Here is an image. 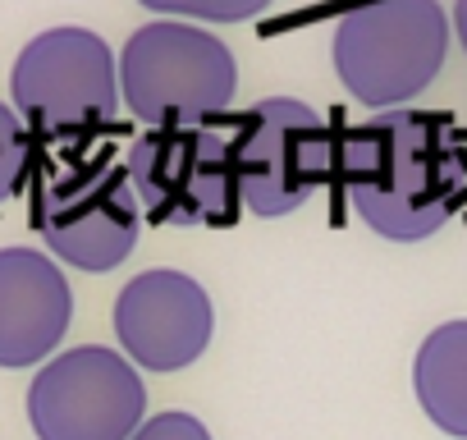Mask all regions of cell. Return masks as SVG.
<instances>
[{"label": "cell", "instance_id": "9a60e30c", "mask_svg": "<svg viewBox=\"0 0 467 440\" xmlns=\"http://www.w3.org/2000/svg\"><path fill=\"white\" fill-rule=\"evenodd\" d=\"M453 33H458V42L467 51V0H458V5H453Z\"/></svg>", "mask_w": 467, "mask_h": 440}, {"label": "cell", "instance_id": "8fae6325", "mask_svg": "<svg viewBox=\"0 0 467 440\" xmlns=\"http://www.w3.org/2000/svg\"><path fill=\"white\" fill-rule=\"evenodd\" d=\"M412 385L421 413L444 435L467 440V321H444L421 340Z\"/></svg>", "mask_w": 467, "mask_h": 440}, {"label": "cell", "instance_id": "6da1fadb", "mask_svg": "<svg viewBox=\"0 0 467 440\" xmlns=\"http://www.w3.org/2000/svg\"><path fill=\"white\" fill-rule=\"evenodd\" d=\"M339 179L367 230L431 239L467 202V133L435 110H376L339 142Z\"/></svg>", "mask_w": 467, "mask_h": 440}, {"label": "cell", "instance_id": "4fadbf2b", "mask_svg": "<svg viewBox=\"0 0 467 440\" xmlns=\"http://www.w3.org/2000/svg\"><path fill=\"white\" fill-rule=\"evenodd\" d=\"M138 5L174 19H206V24H244L271 10L275 0H138Z\"/></svg>", "mask_w": 467, "mask_h": 440}, {"label": "cell", "instance_id": "30bf717a", "mask_svg": "<svg viewBox=\"0 0 467 440\" xmlns=\"http://www.w3.org/2000/svg\"><path fill=\"white\" fill-rule=\"evenodd\" d=\"M74 321V294L56 257L37 248H0V367L47 362Z\"/></svg>", "mask_w": 467, "mask_h": 440}, {"label": "cell", "instance_id": "3957f363", "mask_svg": "<svg viewBox=\"0 0 467 440\" xmlns=\"http://www.w3.org/2000/svg\"><path fill=\"white\" fill-rule=\"evenodd\" d=\"M119 92L124 106L151 129L211 124L239 92V65L215 33L156 19L124 42Z\"/></svg>", "mask_w": 467, "mask_h": 440}, {"label": "cell", "instance_id": "ba28073f", "mask_svg": "<svg viewBox=\"0 0 467 440\" xmlns=\"http://www.w3.org/2000/svg\"><path fill=\"white\" fill-rule=\"evenodd\" d=\"M142 372L101 344L56 353L28 385L37 440H129L147 417Z\"/></svg>", "mask_w": 467, "mask_h": 440}, {"label": "cell", "instance_id": "5bb4252c", "mask_svg": "<svg viewBox=\"0 0 467 440\" xmlns=\"http://www.w3.org/2000/svg\"><path fill=\"white\" fill-rule=\"evenodd\" d=\"M129 440H211V431H206V422L192 417V413H156V417H147Z\"/></svg>", "mask_w": 467, "mask_h": 440}, {"label": "cell", "instance_id": "7a4b0ae2", "mask_svg": "<svg viewBox=\"0 0 467 440\" xmlns=\"http://www.w3.org/2000/svg\"><path fill=\"white\" fill-rule=\"evenodd\" d=\"M449 56L440 0H367L335 24V74L353 101L399 110L421 97Z\"/></svg>", "mask_w": 467, "mask_h": 440}, {"label": "cell", "instance_id": "277c9868", "mask_svg": "<svg viewBox=\"0 0 467 440\" xmlns=\"http://www.w3.org/2000/svg\"><path fill=\"white\" fill-rule=\"evenodd\" d=\"M33 230L56 262L92 276L115 271L142 230V202L129 165H119L110 152L60 161L37 183Z\"/></svg>", "mask_w": 467, "mask_h": 440}, {"label": "cell", "instance_id": "8992f818", "mask_svg": "<svg viewBox=\"0 0 467 440\" xmlns=\"http://www.w3.org/2000/svg\"><path fill=\"white\" fill-rule=\"evenodd\" d=\"M15 110L42 138H78L110 124L119 110V65L92 28H47L37 33L10 69Z\"/></svg>", "mask_w": 467, "mask_h": 440}, {"label": "cell", "instance_id": "9c48e42d", "mask_svg": "<svg viewBox=\"0 0 467 440\" xmlns=\"http://www.w3.org/2000/svg\"><path fill=\"white\" fill-rule=\"evenodd\" d=\"M115 335L133 367L183 372L215 335L211 294L183 271H142L115 299Z\"/></svg>", "mask_w": 467, "mask_h": 440}, {"label": "cell", "instance_id": "52a82bcc", "mask_svg": "<svg viewBox=\"0 0 467 440\" xmlns=\"http://www.w3.org/2000/svg\"><path fill=\"white\" fill-rule=\"evenodd\" d=\"M239 193L253 215L298 211L330 174H339V142L326 120L298 97H266L234 138Z\"/></svg>", "mask_w": 467, "mask_h": 440}, {"label": "cell", "instance_id": "5b68a950", "mask_svg": "<svg viewBox=\"0 0 467 440\" xmlns=\"http://www.w3.org/2000/svg\"><path fill=\"white\" fill-rule=\"evenodd\" d=\"M124 165L151 225H234L244 206L234 138L211 124L147 129Z\"/></svg>", "mask_w": 467, "mask_h": 440}, {"label": "cell", "instance_id": "7c38bea8", "mask_svg": "<svg viewBox=\"0 0 467 440\" xmlns=\"http://www.w3.org/2000/svg\"><path fill=\"white\" fill-rule=\"evenodd\" d=\"M33 174V133L28 120L0 101V206H5Z\"/></svg>", "mask_w": 467, "mask_h": 440}]
</instances>
